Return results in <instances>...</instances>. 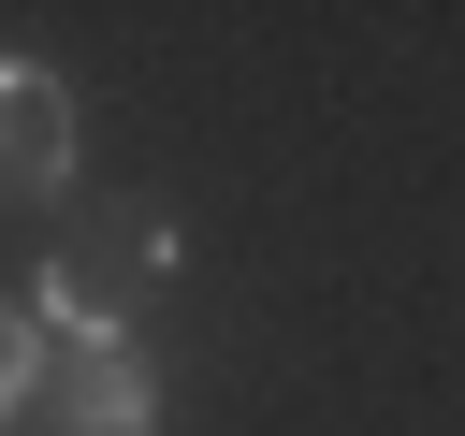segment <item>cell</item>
<instances>
[{"label": "cell", "instance_id": "cell-1", "mask_svg": "<svg viewBox=\"0 0 465 436\" xmlns=\"http://www.w3.org/2000/svg\"><path fill=\"white\" fill-rule=\"evenodd\" d=\"M160 247H174L160 218H131V203H87V218L58 233V262H44V305H29V320H44V349H58V334H87V349H131V305L160 291Z\"/></svg>", "mask_w": 465, "mask_h": 436}, {"label": "cell", "instance_id": "cell-2", "mask_svg": "<svg viewBox=\"0 0 465 436\" xmlns=\"http://www.w3.org/2000/svg\"><path fill=\"white\" fill-rule=\"evenodd\" d=\"M29 436H160V363L145 349H73L29 407Z\"/></svg>", "mask_w": 465, "mask_h": 436}, {"label": "cell", "instance_id": "cell-3", "mask_svg": "<svg viewBox=\"0 0 465 436\" xmlns=\"http://www.w3.org/2000/svg\"><path fill=\"white\" fill-rule=\"evenodd\" d=\"M73 189V87L44 58H0V203H58Z\"/></svg>", "mask_w": 465, "mask_h": 436}, {"label": "cell", "instance_id": "cell-4", "mask_svg": "<svg viewBox=\"0 0 465 436\" xmlns=\"http://www.w3.org/2000/svg\"><path fill=\"white\" fill-rule=\"evenodd\" d=\"M44 378H58V349H44V320H29L15 291H0V407L29 421V407H44Z\"/></svg>", "mask_w": 465, "mask_h": 436}]
</instances>
